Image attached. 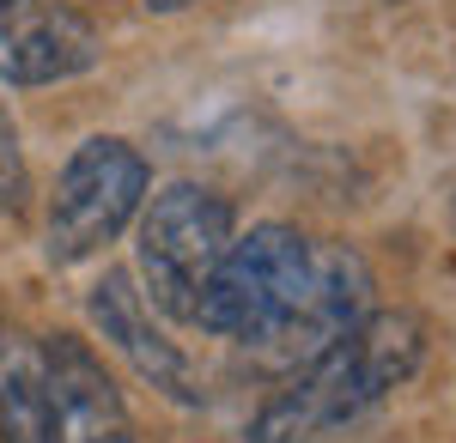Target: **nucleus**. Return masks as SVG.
Segmentation results:
<instances>
[{
	"instance_id": "7",
	"label": "nucleus",
	"mask_w": 456,
	"mask_h": 443,
	"mask_svg": "<svg viewBox=\"0 0 456 443\" xmlns=\"http://www.w3.org/2000/svg\"><path fill=\"white\" fill-rule=\"evenodd\" d=\"M98 61V31L68 6H37L19 0L0 12V79L12 85H49L73 79Z\"/></svg>"
},
{
	"instance_id": "1",
	"label": "nucleus",
	"mask_w": 456,
	"mask_h": 443,
	"mask_svg": "<svg viewBox=\"0 0 456 443\" xmlns=\"http://www.w3.org/2000/svg\"><path fill=\"white\" fill-rule=\"evenodd\" d=\"M426 328L408 310H365L335 346H322L311 365L262 407L249 443H322L329 431L371 413L389 389L420 371Z\"/></svg>"
},
{
	"instance_id": "10",
	"label": "nucleus",
	"mask_w": 456,
	"mask_h": 443,
	"mask_svg": "<svg viewBox=\"0 0 456 443\" xmlns=\"http://www.w3.org/2000/svg\"><path fill=\"white\" fill-rule=\"evenodd\" d=\"M25 189H31L25 152H19V134H12L6 116H0V213H19V206H25Z\"/></svg>"
},
{
	"instance_id": "8",
	"label": "nucleus",
	"mask_w": 456,
	"mask_h": 443,
	"mask_svg": "<svg viewBox=\"0 0 456 443\" xmlns=\"http://www.w3.org/2000/svg\"><path fill=\"white\" fill-rule=\"evenodd\" d=\"M92 322L104 328V341L116 346L152 389H165L171 401H201V389H195V376L183 365V352L152 328V310H146V298L134 292L128 273H104V279L92 286Z\"/></svg>"
},
{
	"instance_id": "12",
	"label": "nucleus",
	"mask_w": 456,
	"mask_h": 443,
	"mask_svg": "<svg viewBox=\"0 0 456 443\" xmlns=\"http://www.w3.org/2000/svg\"><path fill=\"white\" fill-rule=\"evenodd\" d=\"M6 6H19V0H0V12H6Z\"/></svg>"
},
{
	"instance_id": "3",
	"label": "nucleus",
	"mask_w": 456,
	"mask_h": 443,
	"mask_svg": "<svg viewBox=\"0 0 456 443\" xmlns=\"http://www.w3.org/2000/svg\"><path fill=\"white\" fill-rule=\"evenodd\" d=\"M232 238H238V219H232L225 195L195 189V182H171L165 195H152L141 219V298H152L165 316L195 328L201 298H208Z\"/></svg>"
},
{
	"instance_id": "6",
	"label": "nucleus",
	"mask_w": 456,
	"mask_h": 443,
	"mask_svg": "<svg viewBox=\"0 0 456 443\" xmlns=\"http://www.w3.org/2000/svg\"><path fill=\"white\" fill-rule=\"evenodd\" d=\"M43 443H134L128 407L86 341H49V431Z\"/></svg>"
},
{
	"instance_id": "9",
	"label": "nucleus",
	"mask_w": 456,
	"mask_h": 443,
	"mask_svg": "<svg viewBox=\"0 0 456 443\" xmlns=\"http://www.w3.org/2000/svg\"><path fill=\"white\" fill-rule=\"evenodd\" d=\"M49 431V346L19 322H0V438L43 443Z\"/></svg>"
},
{
	"instance_id": "2",
	"label": "nucleus",
	"mask_w": 456,
	"mask_h": 443,
	"mask_svg": "<svg viewBox=\"0 0 456 443\" xmlns=\"http://www.w3.org/2000/svg\"><path fill=\"white\" fill-rule=\"evenodd\" d=\"M316 249L322 243L292 231V225H256L249 238H232L225 262L213 273L195 328L219 341H238L256 358L262 346L281 334V322L298 310V298L316 279Z\"/></svg>"
},
{
	"instance_id": "11",
	"label": "nucleus",
	"mask_w": 456,
	"mask_h": 443,
	"mask_svg": "<svg viewBox=\"0 0 456 443\" xmlns=\"http://www.w3.org/2000/svg\"><path fill=\"white\" fill-rule=\"evenodd\" d=\"M152 12H183V6H195V0H146Z\"/></svg>"
},
{
	"instance_id": "4",
	"label": "nucleus",
	"mask_w": 456,
	"mask_h": 443,
	"mask_svg": "<svg viewBox=\"0 0 456 443\" xmlns=\"http://www.w3.org/2000/svg\"><path fill=\"white\" fill-rule=\"evenodd\" d=\"M146 195V158L128 140H86L68 158L49 201V262L73 268L122 238V225L141 213Z\"/></svg>"
},
{
	"instance_id": "5",
	"label": "nucleus",
	"mask_w": 456,
	"mask_h": 443,
	"mask_svg": "<svg viewBox=\"0 0 456 443\" xmlns=\"http://www.w3.org/2000/svg\"><path fill=\"white\" fill-rule=\"evenodd\" d=\"M371 310V268L353 255L347 243H322L316 249V279L311 292L298 298V310L281 322V334L256 352V365H274V371H292V365H311L322 346H335L353 322Z\"/></svg>"
}]
</instances>
